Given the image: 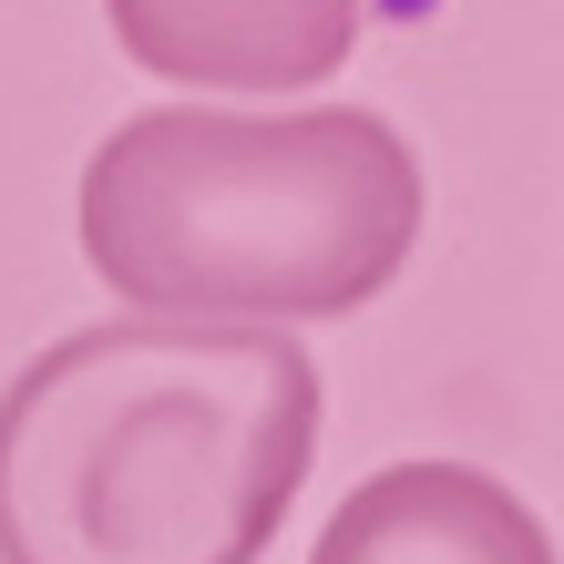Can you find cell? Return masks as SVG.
<instances>
[{"label": "cell", "instance_id": "obj_1", "mask_svg": "<svg viewBox=\"0 0 564 564\" xmlns=\"http://www.w3.org/2000/svg\"><path fill=\"white\" fill-rule=\"evenodd\" d=\"M318 462L278 328L113 318L0 390V564H257Z\"/></svg>", "mask_w": 564, "mask_h": 564}, {"label": "cell", "instance_id": "obj_2", "mask_svg": "<svg viewBox=\"0 0 564 564\" xmlns=\"http://www.w3.org/2000/svg\"><path fill=\"white\" fill-rule=\"evenodd\" d=\"M421 164L359 104H164L83 164V257L154 318H339L401 278Z\"/></svg>", "mask_w": 564, "mask_h": 564}, {"label": "cell", "instance_id": "obj_3", "mask_svg": "<svg viewBox=\"0 0 564 564\" xmlns=\"http://www.w3.org/2000/svg\"><path fill=\"white\" fill-rule=\"evenodd\" d=\"M113 42L195 93H308L349 62L359 0H104Z\"/></svg>", "mask_w": 564, "mask_h": 564}, {"label": "cell", "instance_id": "obj_4", "mask_svg": "<svg viewBox=\"0 0 564 564\" xmlns=\"http://www.w3.org/2000/svg\"><path fill=\"white\" fill-rule=\"evenodd\" d=\"M308 564H554V544L473 462H390L328 513Z\"/></svg>", "mask_w": 564, "mask_h": 564}]
</instances>
